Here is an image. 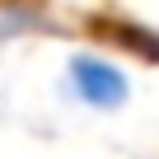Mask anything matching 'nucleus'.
<instances>
[{
	"label": "nucleus",
	"instance_id": "obj_3",
	"mask_svg": "<svg viewBox=\"0 0 159 159\" xmlns=\"http://www.w3.org/2000/svg\"><path fill=\"white\" fill-rule=\"evenodd\" d=\"M154 38H159V28H154Z\"/></svg>",
	"mask_w": 159,
	"mask_h": 159
},
{
	"label": "nucleus",
	"instance_id": "obj_1",
	"mask_svg": "<svg viewBox=\"0 0 159 159\" xmlns=\"http://www.w3.org/2000/svg\"><path fill=\"white\" fill-rule=\"evenodd\" d=\"M56 94H61V103H70L80 112L117 117L136 98V75L108 47H70L61 61V75H56Z\"/></svg>",
	"mask_w": 159,
	"mask_h": 159
},
{
	"label": "nucleus",
	"instance_id": "obj_2",
	"mask_svg": "<svg viewBox=\"0 0 159 159\" xmlns=\"http://www.w3.org/2000/svg\"><path fill=\"white\" fill-rule=\"evenodd\" d=\"M61 10L52 0H0V47H19L33 38L61 33Z\"/></svg>",
	"mask_w": 159,
	"mask_h": 159
}]
</instances>
